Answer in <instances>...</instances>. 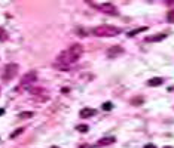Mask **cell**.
<instances>
[{"instance_id": "1", "label": "cell", "mask_w": 174, "mask_h": 148, "mask_svg": "<svg viewBox=\"0 0 174 148\" xmlns=\"http://www.w3.org/2000/svg\"><path fill=\"white\" fill-rule=\"evenodd\" d=\"M84 53V46L79 44V43H75L72 44L67 50H64L63 53L58 55L57 61H55V67L57 70H69L70 65L73 62H76Z\"/></svg>"}, {"instance_id": "2", "label": "cell", "mask_w": 174, "mask_h": 148, "mask_svg": "<svg viewBox=\"0 0 174 148\" xmlns=\"http://www.w3.org/2000/svg\"><path fill=\"white\" fill-rule=\"evenodd\" d=\"M91 33L97 37H115L121 33V28L113 25H100V27H94Z\"/></svg>"}, {"instance_id": "3", "label": "cell", "mask_w": 174, "mask_h": 148, "mask_svg": "<svg viewBox=\"0 0 174 148\" xmlns=\"http://www.w3.org/2000/svg\"><path fill=\"white\" fill-rule=\"evenodd\" d=\"M89 4L94 6L97 10L104 12L107 15H118V9L113 4H110V3H94V1H89Z\"/></svg>"}, {"instance_id": "4", "label": "cell", "mask_w": 174, "mask_h": 148, "mask_svg": "<svg viewBox=\"0 0 174 148\" xmlns=\"http://www.w3.org/2000/svg\"><path fill=\"white\" fill-rule=\"evenodd\" d=\"M16 71H18V65H16V64H7L6 68H4V71H3V80H4V81L12 80V78L15 77Z\"/></svg>"}, {"instance_id": "5", "label": "cell", "mask_w": 174, "mask_h": 148, "mask_svg": "<svg viewBox=\"0 0 174 148\" xmlns=\"http://www.w3.org/2000/svg\"><path fill=\"white\" fill-rule=\"evenodd\" d=\"M37 80V71H28L27 74H24L22 75V78H21V86H30L31 83H34Z\"/></svg>"}, {"instance_id": "6", "label": "cell", "mask_w": 174, "mask_h": 148, "mask_svg": "<svg viewBox=\"0 0 174 148\" xmlns=\"http://www.w3.org/2000/svg\"><path fill=\"white\" fill-rule=\"evenodd\" d=\"M115 142V138H103V139H98L95 147H106V145H110Z\"/></svg>"}, {"instance_id": "7", "label": "cell", "mask_w": 174, "mask_h": 148, "mask_svg": "<svg viewBox=\"0 0 174 148\" xmlns=\"http://www.w3.org/2000/svg\"><path fill=\"white\" fill-rule=\"evenodd\" d=\"M124 52V49L121 47V46H113V47H110L109 50H107V55L109 56H118L119 53H122Z\"/></svg>"}, {"instance_id": "8", "label": "cell", "mask_w": 174, "mask_h": 148, "mask_svg": "<svg viewBox=\"0 0 174 148\" xmlns=\"http://www.w3.org/2000/svg\"><path fill=\"white\" fill-rule=\"evenodd\" d=\"M165 37H167L165 33H162V34H155V36L146 37V40H144V41H147V43H150V41H161V40H164Z\"/></svg>"}, {"instance_id": "9", "label": "cell", "mask_w": 174, "mask_h": 148, "mask_svg": "<svg viewBox=\"0 0 174 148\" xmlns=\"http://www.w3.org/2000/svg\"><path fill=\"white\" fill-rule=\"evenodd\" d=\"M94 114H95V110H92V108H84V110H81V112H79V115H81L82 118L91 117V115H94Z\"/></svg>"}, {"instance_id": "10", "label": "cell", "mask_w": 174, "mask_h": 148, "mask_svg": "<svg viewBox=\"0 0 174 148\" xmlns=\"http://www.w3.org/2000/svg\"><path fill=\"white\" fill-rule=\"evenodd\" d=\"M162 83H164V80H162L161 77H153V78H150V80L147 81L149 86H159V84H162Z\"/></svg>"}, {"instance_id": "11", "label": "cell", "mask_w": 174, "mask_h": 148, "mask_svg": "<svg viewBox=\"0 0 174 148\" xmlns=\"http://www.w3.org/2000/svg\"><path fill=\"white\" fill-rule=\"evenodd\" d=\"M146 30H147V27H140V28H135V30H131L130 33H128V37L135 36V34H138V33H141V31H146Z\"/></svg>"}, {"instance_id": "12", "label": "cell", "mask_w": 174, "mask_h": 148, "mask_svg": "<svg viewBox=\"0 0 174 148\" xmlns=\"http://www.w3.org/2000/svg\"><path fill=\"white\" fill-rule=\"evenodd\" d=\"M19 117H21V118H30V117H33V112H31V111L21 112V114H19Z\"/></svg>"}, {"instance_id": "13", "label": "cell", "mask_w": 174, "mask_h": 148, "mask_svg": "<svg viewBox=\"0 0 174 148\" xmlns=\"http://www.w3.org/2000/svg\"><path fill=\"white\" fill-rule=\"evenodd\" d=\"M7 38V33L3 30V28H0V41H3V40H6Z\"/></svg>"}, {"instance_id": "14", "label": "cell", "mask_w": 174, "mask_h": 148, "mask_svg": "<svg viewBox=\"0 0 174 148\" xmlns=\"http://www.w3.org/2000/svg\"><path fill=\"white\" fill-rule=\"evenodd\" d=\"M112 108H113L112 102H104V104H103V110L104 111H109V110H112Z\"/></svg>"}, {"instance_id": "15", "label": "cell", "mask_w": 174, "mask_h": 148, "mask_svg": "<svg viewBox=\"0 0 174 148\" xmlns=\"http://www.w3.org/2000/svg\"><path fill=\"white\" fill-rule=\"evenodd\" d=\"M76 129H78L79 132H82V133H84V132H88V126H87V124H79Z\"/></svg>"}, {"instance_id": "16", "label": "cell", "mask_w": 174, "mask_h": 148, "mask_svg": "<svg viewBox=\"0 0 174 148\" xmlns=\"http://www.w3.org/2000/svg\"><path fill=\"white\" fill-rule=\"evenodd\" d=\"M143 102V98H135V99H132V104H135V105H140Z\"/></svg>"}, {"instance_id": "17", "label": "cell", "mask_w": 174, "mask_h": 148, "mask_svg": "<svg viewBox=\"0 0 174 148\" xmlns=\"http://www.w3.org/2000/svg\"><path fill=\"white\" fill-rule=\"evenodd\" d=\"M168 19H170L171 22H174V10H171V12H168Z\"/></svg>"}, {"instance_id": "18", "label": "cell", "mask_w": 174, "mask_h": 148, "mask_svg": "<svg viewBox=\"0 0 174 148\" xmlns=\"http://www.w3.org/2000/svg\"><path fill=\"white\" fill-rule=\"evenodd\" d=\"M21 132H22V129H18V130H16V132H13V133H12V135H10V138H15V136H18V135H19V133H21Z\"/></svg>"}, {"instance_id": "19", "label": "cell", "mask_w": 174, "mask_h": 148, "mask_svg": "<svg viewBox=\"0 0 174 148\" xmlns=\"http://www.w3.org/2000/svg\"><path fill=\"white\" fill-rule=\"evenodd\" d=\"M61 92H63V93H67V92H69V87H64V89H61Z\"/></svg>"}, {"instance_id": "20", "label": "cell", "mask_w": 174, "mask_h": 148, "mask_svg": "<svg viewBox=\"0 0 174 148\" xmlns=\"http://www.w3.org/2000/svg\"><path fill=\"white\" fill-rule=\"evenodd\" d=\"M144 148H156V147H155V145H152V144H149V145H146Z\"/></svg>"}, {"instance_id": "21", "label": "cell", "mask_w": 174, "mask_h": 148, "mask_svg": "<svg viewBox=\"0 0 174 148\" xmlns=\"http://www.w3.org/2000/svg\"><path fill=\"white\" fill-rule=\"evenodd\" d=\"M79 148H91V145H81Z\"/></svg>"}, {"instance_id": "22", "label": "cell", "mask_w": 174, "mask_h": 148, "mask_svg": "<svg viewBox=\"0 0 174 148\" xmlns=\"http://www.w3.org/2000/svg\"><path fill=\"white\" fill-rule=\"evenodd\" d=\"M1 114H4V110H1V108H0V115H1Z\"/></svg>"}, {"instance_id": "23", "label": "cell", "mask_w": 174, "mask_h": 148, "mask_svg": "<svg viewBox=\"0 0 174 148\" xmlns=\"http://www.w3.org/2000/svg\"><path fill=\"white\" fill-rule=\"evenodd\" d=\"M51 148H58V147H51Z\"/></svg>"}, {"instance_id": "24", "label": "cell", "mask_w": 174, "mask_h": 148, "mask_svg": "<svg viewBox=\"0 0 174 148\" xmlns=\"http://www.w3.org/2000/svg\"><path fill=\"white\" fill-rule=\"evenodd\" d=\"M165 148H170V147H165Z\"/></svg>"}]
</instances>
